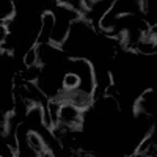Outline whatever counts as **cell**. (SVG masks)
<instances>
[{"label":"cell","instance_id":"1","mask_svg":"<svg viewBox=\"0 0 157 157\" xmlns=\"http://www.w3.org/2000/svg\"><path fill=\"white\" fill-rule=\"evenodd\" d=\"M25 140H27V146L35 152V155H55L54 149L47 145V141L38 130L30 129L25 134Z\"/></svg>","mask_w":157,"mask_h":157},{"label":"cell","instance_id":"2","mask_svg":"<svg viewBox=\"0 0 157 157\" xmlns=\"http://www.w3.org/2000/svg\"><path fill=\"white\" fill-rule=\"evenodd\" d=\"M80 83H82L80 75L75 72H68L63 78V90L64 91H74L80 86Z\"/></svg>","mask_w":157,"mask_h":157}]
</instances>
